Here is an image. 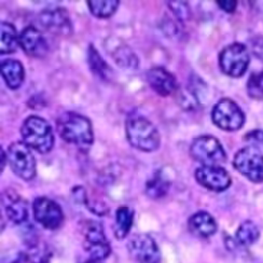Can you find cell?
Here are the masks:
<instances>
[{
	"label": "cell",
	"instance_id": "cell-1",
	"mask_svg": "<svg viewBox=\"0 0 263 263\" xmlns=\"http://www.w3.org/2000/svg\"><path fill=\"white\" fill-rule=\"evenodd\" d=\"M57 129L65 142L81 151L89 150L94 142L91 120L80 114L72 111L62 114L57 120Z\"/></svg>",
	"mask_w": 263,
	"mask_h": 263
},
{
	"label": "cell",
	"instance_id": "cell-2",
	"mask_svg": "<svg viewBox=\"0 0 263 263\" xmlns=\"http://www.w3.org/2000/svg\"><path fill=\"white\" fill-rule=\"evenodd\" d=\"M125 134L129 145L142 152L156 151L161 144V136L157 127L141 116L127 118Z\"/></svg>",
	"mask_w": 263,
	"mask_h": 263
},
{
	"label": "cell",
	"instance_id": "cell-3",
	"mask_svg": "<svg viewBox=\"0 0 263 263\" xmlns=\"http://www.w3.org/2000/svg\"><path fill=\"white\" fill-rule=\"evenodd\" d=\"M22 139L30 149L41 155L49 153L54 147V134L50 123L41 117L29 116L21 126Z\"/></svg>",
	"mask_w": 263,
	"mask_h": 263
},
{
	"label": "cell",
	"instance_id": "cell-4",
	"mask_svg": "<svg viewBox=\"0 0 263 263\" xmlns=\"http://www.w3.org/2000/svg\"><path fill=\"white\" fill-rule=\"evenodd\" d=\"M9 165L16 176L25 181L34 179L36 176V159L31 149L23 141H14L7 151Z\"/></svg>",
	"mask_w": 263,
	"mask_h": 263
},
{
	"label": "cell",
	"instance_id": "cell-5",
	"mask_svg": "<svg viewBox=\"0 0 263 263\" xmlns=\"http://www.w3.org/2000/svg\"><path fill=\"white\" fill-rule=\"evenodd\" d=\"M190 155L192 159L204 166H219V164L227 160L226 151L220 141L211 135L195 138L190 147Z\"/></svg>",
	"mask_w": 263,
	"mask_h": 263
},
{
	"label": "cell",
	"instance_id": "cell-6",
	"mask_svg": "<svg viewBox=\"0 0 263 263\" xmlns=\"http://www.w3.org/2000/svg\"><path fill=\"white\" fill-rule=\"evenodd\" d=\"M250 62L247 48L242 43H232L219 53V67L232 78H239L248 69Z\"/></svg>",
	"mask_w": 263,
	"mask_h": 263
},
{
	"label": "cell",
	"instance_id": "cell-7",
	"mask_svg": "<svg viewBox=\"0 0 263 263\" xmlns=\"http://www.w3.org/2000/svg\"><path fill=\"white\" fill-rule=\"evenodd\" d=\"M81 230L84 236V249L90 255V259L98 261L107 259L111 253V248L106 238L102 223L85 220Z\"/></svg>",
	"mask_w": 263,
	"mask_h": 263
},
{
	"label": "cell",
	"instance_id": "cell-8",
	"mask_svg": "<svg viewBox=\"0 0 263 263\" xmlns=\"http://www.w3.org/2000/svg\"><path fill=\"white\" fill-rule=\"evenodd\" d=\"M233 166L251 182H263V153L259 148L247 146L237 151Z\"/></svg>",
	"mask_w": 263,
	"mask_h": 263
},
{
	"label": "cell",
	"instance_id": "cell-9",
	"mask_svg": "<svg viewBox=\"0 0 263 263\" xmlns=\"http://www.w3.org/2000/svg\"><path fill=\"white\" fill-rule=\"evenodd\" d=\"M213 123L223 130L235 132L243 127L245 115L231 98H222L213 108Z\"/></svg>",
	"mask_w": 263,
	"mask_h": 263
},
{
	"label": "cell",
	"instance_id": "cell-10",
	"mask_svg": "<svg viewBox=\"0 0 263 263\" xmlns=\"http://www.w3.org/2000/svg\"><path fill=\"white\" fill-rule=\"evenodd\" d=\"M32 214L35 220L47 230L60 229L65 220L62 207L48 197H38L32 203Z\"/></svg>",
	"mask_w": 263,
	"mask_h": 263
},
{
	"label": "cell",
	"instance_id": "cell-11",
	"mask_svg": "<svg viewBox=\"0 0 263 263\" xmlns=\"http://www.w3.org/2000/svg\"><path fill=\"white\" fill-rule=\"evenodd\" d=\"M130 258L137 263H160L161 253L153 239L148 234H135L127 244Z\"/></svg>",
	"mask_w": 263,
	"mask_h": 263
},
{
	"label": "cell",
	"instance_id": "cell-12",
	"mask_svg": "<svg viewBox=\"0 0 263 263\" xmlns=\"http://www.w3.org/2000/svg\"><path fill=\"white\" fill-rule=\"evenodd\" d=\"M195 179L204 188L222 192L230 188L232 183L230 174L221 166H201L195 171Z\"/></svg>",
	"mask_w": 263,
	"mask_h": 263
},
{
	"label": "cell",
	"instance_id": "cell-13",
	"mask_svg": "<svg viewBox=\"0 0 263 263\" xmlns=\"http://www.w3.org/2000/svg\"><path fill=\"white\" fill-rule=\"evenodd\" d=\"M39 20L40 24L53 35L63 37L71 35L73 27L67 10L58 8L43 11L39 16Z\"/></svg>",
	"mask_w": 263,
	"mask_h": 263
},
{
	"label": "cell",
	"instance_id": "cell-14",
	"mask_svg": "<svg viewBox=\"0 0 263 263\" xmlns=\"http://www.w3.org/2000/svg\"><path fill=\"white\" fill-rule=\"evenodd\" d=\"M18 45L24 53L31 58H43L49 51L46 37L36 27H25L18 36Z\"/></svg>",
	"mask_w": 263,
	"mask_h": 263
},
{
	"label": "cell",
	"instance_id": "cell-15",
	"mask_svg": "<svg viewBox=\"0 0 263 263\" xmlns=\"http://www.w3.org/2000/svg\"><path fill=\"white\" fill-rule=\"evenodd\" d=\"M2 205L10 221L22 224L28 220L27 202L15 190L7 189L3 193Z\"/></svg>",
	"mask_w": 263,
	"mask_h": 263
},
{
	"label": "cell",
	"instance_id": "cell-16",
	"mask_svg": "<svg viewBox=\"0 0 263 263\" xmlns=\"http://www.w3.org/2000/svg\"><path fill=\"white\" fill-rule=\"evenodd\" d=\"M146 78L151 89L160 96L166 97L178 90L176 77L163 67L149 69L146 73Z\"/></svg>",
	"mask_w": 263,
	"mask_h": 263
},
{
	"label": "cell",
	"instance_id": "cell-17",
	"mask_svg": "<svg viewBox=\"0 0 263 263\" xmlns=\"http://www.w3.org/2000/svg\"><path fill=\"white\" fill-rule=\"evenodd\" d=\"M188 227L194 236L201 238L211 237L217 231V222L215 218L211 214L203 211L197 212L189 219Z\"/></svg>",
	"mask_w": 263,
	"mask_h": 263
},
{
	"label": "cell",
	"instance_id": "cell-18",
	"mask_svg": "<svg viewBox=\"0 0 263 263\" xmlns=\"http://www.w3.org/2000/svg\"><path fill=\"white\" fill-rule=\"evenodd\" d=\"M2 76L10 90H17L25 79L24 66L20 61L8 59L2 62Z\"/></svg>",
	"mask_w": 263,
	"mask_h": 263
},
{
	"label": "cell",
	"instance_id": "cell-19",
	"mask_svg": "<svg viewBox=\"0 0 263 263\" xmlns=\"http://www.w3.org/2000/svg\"><path fill=\"white\" fill-rule=\"evenodd\" d=\"M87 63H89V68L91 72L98 80L104 82L111 80L114 77L112 68L106 63L100 52L96 50L93 45H90L89 49H87Z\"/></svg>",
	"mask_w": 263,
	"mask_h": 263
},
{
	"label": "cell",
	"instance_id": "cell-20",
	"mask_svg": "<svg viewBox=\"0 0 263 263\" xmlns=\"http://www.w3.org/2000/svg\"><path fill=\"white\" fill-rule=\"evenodd\" d=\"M134 211L127 206L118 208L114 224V234L116 238L123 239L128 235L132 227L134 224Z\"/></svg>",
	"mask_w": 263,
	"mask_h": 263
},
{
	"label": "cell",
	"instance_id": "cell-21",
	"mask_svg": "<svg viewBox=\"0 0 263 263\" xmlns=\"http://www.w3.org/2000/svg\"><path fill=\"white\" fill-rule=\"evenodd\" d=\"M0 27V52L3 55L14 53L18 45V37L14 25L9 22H2Z\"/></svg>",
	"mask_w": 263,
	"mask_h": 263
},
{
	"label": "cell",
	"instance_id": "cell-22",
	"mask_svg": "<svg viewBox=\"0 0 263 263\" xmlns=\"http://www.w3.org/2000/svg\"><path fill=\"white\" fill-rule=\"evenodd\" d=\"M111 58L118 64L119 67L124 69H136L138 60L136 54L124 43L120 42L111 51Z\"/></svg>",
	"mask_w": 263,
	"mask_h": 263
},
{
	"label": "cell",
	"instance_id": "cell-23",
	"mask_svg": "<svg viewBox=\"0 0 263 263\" xmlns=\"http://www.w3.org/2000/svg\"><path fill=\"white\" fill-rule=\"evenodd\" d=\"M90 12L97 18H108L112 16L119 8V0H87Z\"/></svg>",
	"mask_w": 263,
	"mask_h": 263
},
{
	"label": "cell",
	"instance_id": "cell-24",
	"mask_svg": "<svg viewBox=\"0 0 263 263\" xmlns=\"http://www.w3.org/2000/svg\"><path fill=\"white\" fill-rule=\"evenodd\" d=\"M260 231L255 222L251 220H246L240 224L235 233L236 240L242 246H251L259 239Z\"/></svg>",
	"mask_w": 263,
	"mask_h": 263
},
{
	"label": "cell",
	"instance_id": "cell-25",
	"mask_svg": "<svg viewBox=\"0 0 263 263\" xmlns=\"http://www.w3.org/2000/svg\"><path fill=\"white\" fill-rule=\"evenodd\" d=\"M170 189V181L158 172L146 184V193L151 199H160L166 195Z\"/></svg>",
	"mask_w": 263,
	"mask_h": 263
},
{
	"label": "cell",
	"instance_id": "cell-26",
	"mask_svg": "<svg viewBox=\"0 0 263 263\" xmlns=\"http://www.w3.org/2000/svg\"><path fill=\"white\" fill-rule=\"evenodd\" d=\"M247 94L253 100H263V71L253 73L247 82Z\"/></svg>",
	"mask_w": 263,
	"mask_h": 263
},
{
	"label": "cell",
	"instance_id": "cell-27",
	"mask_svg": "<svg viewBox=\"0 0 263 263\" xmlns=\"http://www.w3.org/2000/svg\"><path fill=\"white\" fill-rule=\"evenodd\" d=\"M176 93H178L177 101L184 110H193V109H196L200 106V101L194 89H185L181 91L177 90Z\"/></svg>",
	"mask_w": 263,
	"mask_h": 263
},
{
	"label": "cell",
	"instance_id": "cell-28",
	"mask_svg": "<svg viewBox=\"0 0 263 263\" xmlns=\"http://www.w3.org/2000/svg\"><path fill=\"white\" fill-rule=\"evenodd\" d=\"M168 8L179 21H187L191 16V10L187 3L183 2H170Z\"/></svg>",
	"mask_w": 263,
	"mask_h": 263
},
{
	"label": "cell",
	"instance_id": "cell-29",
	"mask_svg": "<svg viewBox=\"0 0 263 263\" xmlns=\"http://www.w3.org/2000/svg\"><path fill=\"white\" fill-rule=\"evenodd\" d=\"M245 140L248 142L249 146H254L256 148L263 147V130L256 129L249 132L245 136Z\"/></svg>",
	"mask_w": 263,
	"mask_h": 263
},
{
	"label": "cell",
	"instance_id": "cell-30",
	"mask_svg": "<svg viewBox=\"0 0 263 263\" xmlns=\"http://www.w3.org/2000/svg\"><path fill=\"white\" fill-rule=\"evenodd\" d=\"M71 192H72L73 200L77 203L86 205L87 200H89V197H87V194H86L85 189L83 187H81V185H76V187L71 190Z\"/></svg>",
	"mask_w": 263,
	"mask_h": 263
},
{
	"label": "cell",
	"instance_id": "cell-31",
	"mask_svg": "<svg viewBox=\"0 0 263 263\" xmlns=\"http://www.w3.org/2000/svg\"><path fill=\"white\" fill-rule=\"evenodd\" d=\"M218 7L227 13H233L237 8L236 0H226V2H216Z\"/></svg>",
	"mask_w": 263,
	"mask_h": 263
},
{
	"label": "cell",
	"instance_id": "cell-32",
	"mask_svg": "<svg viewBox=\"0 0 263 263\" xmlns=\"http://www.w3.org/2000/svg\"><path fill=\"white\" fill-rule=\"evenodd\" d=\"M253 50L257 54L258 58L263 59V39L262 38L260 40L255 41V43L253 45Z\"/></svg>",
	"mask_w": 263,
	"mask_h": 263
},
{
	"label": "cell",
	"instance_id": "cell-33",
	"mask_svg": "<svg viewBox=\"0 0 263 263\" xmlns=\"http://www.w3.org/2000/svg\"><path fill=\"white\" fill-rule=\"evenodd\" d=\"M8 160V158H7V155L5 153V151H4V149H2V172L4 171V168H5V165H6V161Z\"/></svg>",
	"mask_w": 263,
	"mask_h": 263
},
{
	"label": "cell",
	"instance_id": "cell-34",
	"mask_svg": "<svg viewBox=\"0 0 263 263\" xmlns=\"http://www.w3.org/2000/svg\"><path fill=\"white\" fill-rule=\"evenodd\" d=\"M85 263H103V261H98V260H93V259H89Z\"/></svg>",
	"mask_w": 263,
	"mask_h": 263
}]
</instances>
